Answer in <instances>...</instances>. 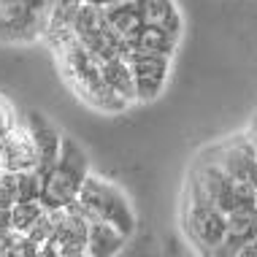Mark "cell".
<instances>
[{"instance_id":"cell-9","label":"cell","mask_w":257,"mask_h":257,"mask_svg":"<svg viewBox=\"0 0 257 257\" xmlns=\"http://www.w3.org/2000/svg\"><path fill=\"white\" fill-rule=\"evenodd\" d=\"M100 76L106 81V87L116 98H122L127 106H136V81H133V71H130V62L124 54H116V57L100 60Z\"/></svg>"},{"instance_id":"cell-11","label":"cell","mask_w":257,"mask_h":257,"mask_svg":"<svg viewBox=\"0 0 257 257\" xmlns=\"http://www.w3.org/2000/svg\"><path fill=\"white\" fill-rule=\"evenodd\" d=\"M127 235L114 230L106 222H89L87 225V252L89 257H116L127 244Z\"/></svg>"},{"instance_id":"cell-16","label":"cell","mask_w":257,"mask_h":257,"mask_svg":"<svg viewBox=\"0 0 257 257\" xmlns=\"http://www.w3.org/2000/svg\"><path fill=\"white\" fill-rule=\"evenodd\" d=\"M17 122H19V114L14 111L11 103L6 100L3 95H0V138H3L6 133H9V130H11Z\"/></svg>"},{"instance_id":"cell-3","label":"cell","mask_w":257,"mask_h":257,"mask_svg":"<svg viewBox=\"0 0 257 257\" xmlns=\"http://www.w3.org/2000/svg\"><path fill=\"white\" fill-rule=\"evenodd\" d=\"M87 173H89V160L84 155V149L71 136H62L60 160L44 176V184H41V203L49 211H60V208L73 206Z\"/></svg>"},{"instance_id":"cell-5","label":"cell","mask_w":257,"mask_h":257,"mask_svg":"<svg viewBox=\"0 0 257 257\" xmlns=\"http://www.w3.org/2000/svg\"><path fill=\"white\" fill-rule=\"evenodd\" d=\"M124 57L130 62L136 81V98L138 103H152L163 95L165 84L173 71V54H152V52H136L124 49Z\"/></svg>"},{"instance_id":"cell-18","label":"cell","mask_w":257,"mask_h":257,"mask_svg":"<svg viewBox=\"0 0 257 257\" xmlns=\"http://www.w3.org/2000/svg\"><path fill=\"white\" fill-rule=\"evenodd\" d=\"M11 230V208H3L0 206V233Z\"/></svg>"},{"instance_id":"cell-2","label":"cell","mask_w":257,"mask_h":257,"mask_svg":"<svg viewBox=\"0 0 257 257\" xmlns=\"http://www.w3.org/2000/svg\"><path fill=\"white\" fill-rule=\"evenodd\" d=\"M76 206L89 222H106L127 238L136 230V211L127 195L114 182L98 176V173H87L79 198H76Z\"/></svg>"},{"instance_id":"cell-13","label":"cell","mask_w":257,"mask_h":257,"mask_svg":"<svg viewBox=\"0 0 257 257\" xmlns=\"http://www.w3.org/2000/svg\"><path fill=\"white\" fill-rule=\"evenodd\" d=\"M141 9H144V19L149 25H160L165 30H173L182 36L184 17L179 11L176 0H141Z\"/></svg>"},{"instance_id":"cell-1","label":"cell","mask_w":257,"mask_h":257,"mask_svg":"<svg viewBox=\"0 0 257 257\" xmlns=\"http://www.w3.org/2000/svg\"><path fill=\"white\" fill-rule=\"evenodd\" d=\"M52 49L57 54L62 79L68 81V87H71L89 108L103 111V114H122V111L130 108L122 98H116V95L106 87V81H103V76H100V60L92 57L73 36H65L62 41H57Z\"/></svg>"},{"instance_id":"cell-10","label":"cell","mask_w":257,"mask_h":257,"mask_svg":"<svg viewBox=\"0 0 257 257\" xmlns=\"http://www.w3.org/2000/svg\"><path fill=\"white\" fill-rule=\"evenodd\" d=\"M179 41H182V36H179V33L165 30V27H160V25L144 22V25L136 30V36L127 41V49L152 52V54H176Z\"/></svg>"},{"instance_id":"cell-14","label":"cell","mask_w":257,"mask_h":257,"mask_svg":"<svg viewBox=\"0 0 257 257\" xmlns=\"http://www.w3.org/2000/svg\"><path fill=\"white\" fill-rule=\"evenodd\" d=\"M46 211L49 208L41 203V200H19V203L11 206V230L27 235Z\"/></svg>"},{"instance_id":"cell-4","label":"cell","mask_w":257,"mask_h":257,"mask_svg":"<svg viewBox=\"0 0 257 257\" xmlns=\"http://www.w3.org/2000/svg\"><path fill=\"white\" fill-rule=\"evenodd\" d=\"M179 225H182L187 244L195 249L198 257L214 252L227 238V217L187 184L182 192V206H179Z\"/></svg>"},{"instance_id":"cell-7","label":"cell","mask_w":257,"mask_h":257,"mask_svg":"<svg viewBox=\"0 0 257 257\" xmlns=\"http://www.w3.org/2000/svg\"><path fill=\"white\" fill-rule=\"evenodd\" d=\"M38 152L33 144L30 130L25 127L22 116L14 127L0 138V171L3 173H19V171H36Z\"/></svg>"},{"instance_id":"cell-12","label":"cell","mask_w":257,"mask_h":257,"mask_svg":"<svg viewBox=\"0 0 257 257\" xmlns=\"http://www.w3.org/2000/svg\"><path fill=\"white\" fill-rule=\"evenodd\" d=\"M103 14H106L108 27L124 41V44L136 36L138 27L147 22L141 3H111V6H103Z\"/></svg>"},{"instance_id":"cell-15","label":"cell","mask_w":257,"mask_h":257,"mask_svg":"<svg viewBox=\"0 0 257 257\" xmlns=\"http://www.w3.org/2000/svg\"><path fill=\"white\" fill-rule=\"evenodd\" d=\"M9 184H11L14 203H19V200H41V184H44V179L38 176V171L9 173Z\"/></svg>"},{"instance_id":"cell-6","label":"cell","mask_w":257,"mask_h":257,"mask_svg":"<svg viewBox=\"0 0 257 257\" xmlns=\"http://www.w3.org/2000/svg\"><path fill=\"white\" fill-rule=\"evenodd\" d=\"M46 14L33 9L27 0H0V41L30 44L44 38Z\"/></svg>"},{"instance_id":"cell-19","label":"cell","mask_w":257,"mask_h":257,"mask_svg":"<svg viewBox=\"0 0 257 257\" xmlns=\"http://www.w3.org/2000/svg\"><path fill=\"white\" fill-rule=\"evenodd\" d=\"M9 241H11V230L0 233V257H9Z\"/></svg>"},{"instance_id":"cell-17","label":"cell","mask_w":257,"mask_h":257,"mask_svg":"<svg viewBox=\"0 0 257 257\" xmlns=\"http://www.w3.org/2000/svg\"><path fill=\"white\" fill-rule=\"evenodd\" d=\"M0 206L11 208L14 206V195H11V184H9V173L0 171Z\"/></svg>"},{"instance_id":"cell-8","label":"cell","mask_w":257,"mask_h":257,"mask_svg":"<svg viewBox=\"0 0 257 257\" xmlns=\"http://www.w3.org/2000/svg\"><path fill=\"white\" fill-rule=\"evenodd\" d=\"M22 122H25V127L30 130V136H33V144H36V152H38L36 171H38V176L44 179L60 160L62 133L46 119L44 114H38V111H27V114L22 116Z\"/></svg>"}]
</instances>
